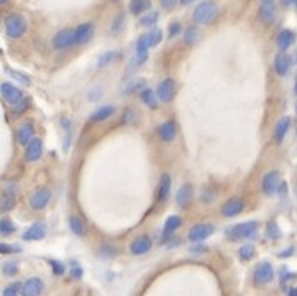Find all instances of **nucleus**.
Returning <instances> with one entry per match:
<instances>
[{
  "label": "nucleus",
  "instance_id": "obj_1",
  "mask_svg": "<svg viewBox=\"0 0 297 296\" xmlns=\"http://www.w3.org/2000/svg\"><path fill=\"white\" fill-rule=\"evenodd\" d=\"M3 31L8 39H20L27 32V20L22 14H10L3 20Z\"/></svg>",
  "mask_w": 297,
  "mask_h": 296
},
{
  "label": "nucleus",
  "instance_id": "obj_2",
  "mask_svg": "<svg viewBox=\"0 0 297 296\" xmlns=\"http://www.w3.org/2000/svg\"><path fill=\"white\" fill-rule=\"evenodd\" d=\"M217 14H219V7L215 5L212 0H206V2L199 3V5L194 8L192 19L194 22L199 25H209L215 20Z\"/></svg>",
  "mask_w": 297,
  "mask_h": 296
},
{
  "label": "nucleus",
  "instance_id": "obj_3",
  "mask_svg": "<svg viewBox=\"0 0 297 296\" xmlns=\"http://www.w3.org/2000/svg\"><path fill=\"white\" fill-rule=\"evenodd\" d=\"M257 230H259L257 221H245V223H239V224H236V226L229 228L227 236L234 241L247 239V238H252V236L257 232Z\"/></svg>",
  "mask_w": 297,
  "mask_h": 296
},
{
  "label": "nucleus",
  "instance_id": "obj_4",
  "mask_svg": "<svg viewBox=\"0 0 297 296\" xmlns=\"http://www.w3.org/2000/svg\"><path fill=\"white\" fill-rule=\"evenodd\" d=\"M52 45L55 50H65L75 45V29H62L54 35Z\"/></svg>",
  "mask_w": 297,
  "mask_h": 296
},
{
  "label": "nucleus",
  "instance_id": "obj_5",
  "mask_svg": "<svg viewBox=\"0 0 297 296\" xmlns=\"http://www.w3.org/2000/svg\"><path fill=\"white\" fill-rule=\"evenodd\" d=\"M274 280V268L270 263H259L254 269V283L257 286H264V285H269L270 281Z\"/></svg>",
  "mask_w": 297,
  "mask_h": 296
},
{
  "label": "nucleus",
  "instance_id": "obj_6",
  "mask_svg": "<svg viewBox=\"0 0 297 296\" xmlns=\"http://www.w3.org/2000/svg\"><path fill=\"white\" fill-rule=\"evenodd\" d=\"M50 197H52V191L49 188H39L37 191H33L29 197V204H30L32 209L42 211L45 206L50 202Z\"/></svg>",
  "mask_w": 297,
  "mask_h": 296
},
{
  "label": "nucleus",
  "instance_id": "obj_7",
  "mask_svg": "<svg viewBox=\"0 0 297 296\" xmlns=\"http://www.w3.org/2000/svg\"><path fill=\"white\" fill-rule=\"evenodd\" d=\"M279 186H281V172L277 169L266 172L264 177H262V193L267 194V196H272V194L277 193Z\"/></svg>",
  "mask_w": 297,
  "mask_h": 296
},
{
  "label": "nucleus",
  "instance_id": "obj_8",
  "mask_svg": "<svg viewBox=\"0 0 297 296\" xmlns=\"http://www.w3.org/2000/svg\"><path fill=\"white\" fill-rule=\"evenodd\" d=\"M0 92H2V99L5 100L7 104L15 105V104H19L20 100H24L22 91L10 82H3L2 86H0Z\"/></svg>",
  "mask_w": 297,
  "mask_h": 296
},
{
  "label": "nucleus",
  "instance_id": "obj_9",
  "mask_svg": "<svg viewBox=\"0 0 297 296\" xmlns=\"http://www.w3.org/2000/svg\"><path fill=\"white\" fill-rule=\"evenodd\" d=\"M176 91H177V86L172 79H164L162 82L159 84L157 87V96H159V100L160 102H171V100L176 97Z\"/></svg>",
  "mask_w": 297,
  "mask_h": 296
},
{
  "label": "nucleus",
  "instance_id": "obj_10",
  "mask_svg": "<svg viewBox=\"0 0 297 296\" xmlns=\"http://www.w3.org/2000/svg\"><path fill=\"white\" fill-rule=\"evenodd\" d=\"M212 232H214V226H212V224L201 223V224H196V226L190 228L187 238H189V241H192V243H199V241H204L209 238Z\"/></svg>",
  "mask_w": 297,
  "mask_h": 296
},
{
  "label": "nucleus",
  "instance_id": "obj_11",
  "mask_svg": "<svg viewBox=\"0 0 297 296\" xmlns=\"http://www.w3.org/2000/svg\"><path fill=\"white\" fill-rule=\"evenodd\" d=\"M244 211V201L239 196H232L224 202L222 206V214L226 218H234L237 214H240Z\"/></svg>",
  "mask_w": 297,
  "mask_h": 296
},
{
  "label": "nucleus",
  "instance_id": "obj_12",
  "mask_svg": "<svg viewBox=\"0 0 297 296\" xmlns=\"http://www.w3.org/2000/svg\"><path fill=\"white\" fill-rule=\"evenodd\" d=\"M42 152H44V142L39 137H33L25 146V159H27V163H35L42 158Z\"/></svg>",
  "mask_w": 297,
  "mask_h": 296
},
{
  "label": "nucleus",
  "instance_id": "obj_13",
  "mask_svg": "<svg viewBox=\"0 0 297 296\" xmlns=\"http://www.w3.org/2000/svg\"><path fill=\"white\" fill-rule=\"evenodd\" d=\"M296 42V32L292 29H282L281 32L277 33V39H275V44L281 52H287Z\"/></svg>",
  "mask_w": 297,
  "mask_h": 296
},
{
  "label": "nucleus",
  "instance_id": "obj_14",
  "mask_svg": "<svg viewBox=\"0 0 297 296\" xmlns=\"http://www.w3.org/2000/svg\"><path fill=\"white\" fill-rule=\"evenodd\" d=\"M152 248V239L148 238L147 234H141L137 236L132 243H130V253L135 256H141V255H146V253L150 251Z\"/></svg>",
  "mask_w": 297,
  "mask_h": 296
},
{
  "label": "nucleus",
  "instance_id": "obj_15",
  "mask_svg": "<svg viewBox=\"0 0 297 296\" xmlns=\"http://www.w3.org/2000/svg\"><path fill=\"white\" fill-rule=\"evenodd\" d=\"M44 293V281L40 278H29L22 285V296H40Z\"/></svg>",
  "mask_w": 297,
  "mask_h": 296
},
{
  "label": "nucleus",
  "instance_id": "obj_16",
  "mask_svg": "<svg viewBox=\"0 0 297 296\" xmlns=\"http://www.w3.org/2000/svg\"><path fill=\"white\" fill-rule=\"evenodd\" d=\"M33 134H35L33 122L32 121H25V122H22V124L19 126V129H17V141H19L22 146H27L29 142L35 137Z\"/></svg>",
  "mask_w": 297,
  "mask_h": 296
},
{
  "label": "nucleus",
  "instance_id": "obj_17",
  "mask_svg": "<svg viewBox=\"0 0 297 296\" xmlns=\"http://www.w3.org/2000/svg\"><path fill=\"white\" fill-rule=\"evenodd\" d=\"M148 49H150V44H148L147 33H144V35L139 37L137 44H135V61H137V66H142L147 62Z\"/></svg>",
  "mask_w": 297,
  "mask_h": 296
},
{
  "label": "nucleus",
  "instance_id": "obj_18",
  "mask_svg": "<svg viewBox=\"0 0 297 296\" xmlns=\"http://www.w3.org/2000/svg\"><path fill=\"white\" fill-rule=\"evenodd\" d=\"M45 234H47V226L44 223H33L25 230L22 238L25 241H40L45 238Z\"/></svg>",
  "mask_w": 297,
  "mask_h": 296
},
{
  "label": "nucleus",
  "instance_id": "obj_19",
  "mask_svg": "<svg viewBox=\"0 0 297 296\" xmlns=\"http://www.w3.org/2000/svg\"><path fill=\"white\" fill-rule=\"evenodd\" d=\"M291 66H292V59L287 56L286 52H279L277 56L274 57V70L277 72V75H281V77L289 74Z\"/></svg>",
  "mask_w": 297,
  "mask_h": 296
},
{
  "label": "nucleus",
  "instance_id": "obj_20",
  "mask_svg": "<svg viewBox=\"0 0 297 296\" xmlns=\"http://www.w3.org/2000/svg\"><path fill=\"white\" fill-rule=\"evenodd\" d=\"M277 19V8L274 3H262L259 8V20L264 25H272Z\"/></svg>",
  "mask_w": 297,
  "mask_h": 296
},
{
  "label": "nucleus",
  "instance_id": "obj_21",
  "mask_svg": "<svg viewBox=\"0 0 297 296\" xmlns=\"http://www.w3.org/2000/svg\"><path fill=\"white\" fill-rule=\"evenodd\" d=\"M94 35V24L84 22L75 27V44H86Z\"/></svg>",
  "mask_w": 297,
  "mask_h": 296
},
{
  "label": "nucleus",
  "instance_id": "obj_22",
  "mask_svg": "<svg viewBox=\"0 0 297 296\" xmlns=\"http://www.w3.org/2000/svg\"><path fill=\"white\" fill-rule=\"evenodd\" d=\"M291 122L292 121L289 116H284L277 121V124H275V128H274V139L277 144H281L284 139H286L287 132H289V129H291Z\"/></svg>",
  "mask_w": 297,
  "mask_h": 296
},
{
  "label": "nucleus",
  "instance_id": "obj_23",
  "mask_svg": "<svg viewBox=\"0 0 297 296\" xmlns=\"http://www.w3.org/2000/svg\"><path fill=\"white\" fill-rule=\"evenodd\" d=\"M177 134V126L174 121H165L164 124H160L159 128V137L162 139L164 142H171L176 139Z\"/></svg>",
  "mask_w": 297,
  "mask_h": 296
},
{
  "label": "nucleus",
  "instance_id": "obj_24",
  "mask_svg": "<svg viewBox=\"0 0 297 296\" xmlns=\"http://www.w3.org/2000/svg\"><path fill=\"white\" fill-rule=\"evenodd\" d=\"M192 194H194L192 184H189V183L182 184L179 188V191H177V204H179L180 208H187L190 199H192Z\"/></svg>",
  "mask_w": 297,
  "mask_h": 296
},
{
  "label": "nucleus",
  "instance_id": "obj_25",
  "mask_svg": "<svg viewBox=\"0 0 297 296\" xmlns=\"http://www.w3.org/2000/svg\"><path fill=\"white\" fill-rule=\"evenodd\" d=\"M171 184H172L171 176L162 174L159 183V189H157V201L159 202H164L169 197V194H171Z\"/></svg>",
  "mask_w": 297,
  "mask_h": 296
},
{
  "label": "nucleus",
  "instance_id": "obj_26",
  "mask_svg": "<svg viewBox=\"0 0 297 296\" xmlns=\"http://www.w3.org/2000/svg\"><path fill=\"white\" fill-rule=\"evenodd\" d=\"M116 112V107L114 105H104V107H99L97 111L90 116V121L92 122H102L105 119H109L110 116H114Z\"/></svg>",
  "mask_w": 297,
  "mask_h": 296
},
{
  "label": "nucleus",
  "instance_id": "obj_27",
  "mask_svg": "<svg viewBox=\"0 0 297 296\" xmlns=\"http://www.w3.org/2000/svg\"><path fill=\"white\" fill-rule=\"evenodd\" d=\"M141 99L150 109H155L157 104H159V96H157V92H154V89H144L141 92Z\"/></svg>",
  "mask_w": 297,
  "mask_h": 296
},
{
  "label": "nucleus",
  "instance_id": "obj_28",
  "mask_svg": "<svg viewBox=\"0 0 297 296\" xmlns=\"http://www.w3.org/2000/svg\"><path fill=\"white\" fill-rule=\"evenodd\" d=\"M150 8V0H130L129 10L132 15H141Z\"/></svg>",
  "mask_w": 297,
  "mask_h": 296
},
{
  "label": "nucleus",
  "instance_id": "obj_29",
  "mask_svg": "<svg viewBox=\"0 0 297 296\" xmlns=\"http://www.w3.org/2000/svg\"><path fill=\"white\" fill-rule=\"evenodd\" d=\"M69 226H70V231L77 236H84L86 234V224L80 219L79 216H70L69 218Z\"/></svg>",
  "mask_w": 297,
  "mask_h": 296
},
{
  "label": "nucleus",
  "instance_id": "obj_30",
  "mask_svg": "<svg viewBox=\"0 0 297 296\" xmlns=\"http://www.w3.org/2000/svg\"><path fill=\"white\" fill-rule=\"evenodd\" d=\"M182 226V219L179 216H169L164 224V234H172Z\"/></svg>",
  "mask_w": 297,
  "mask_h": 296
},
{
  "label": "nucleus",
  "instance_id": "obj_31",
  "mask_svg": "<svg viewBox=\"0 0 297 296\" xmlns=\"http://www.w3.org/2000/svg\"><path fill=\"white\" fill-rule=\"evenodd\" d=\"M14 204H15V193L10 191V189H5V193H3L2 196V206H0V208L5 213V211H10L14 208Z\"/></svg>",
  "mask_w": 297,
  "mask_h": 296
},
{
  "label": "nucleus",
  "instance_id": "obj_32",
  "mask_svg": "<svg viewBox=\"0 0 297 296\" xmlns=\"http://www.w3.org/2000/svg\"><path fill=\"white\" fill-rule=\"evenodd\" d=\"M256 256V246L254 244H244V246H240V249H239V258L242 261H249V260H252V258Z\"/></svg>",
  "mask_w": 297,
  "mask_h": 296
},
{
  "label": "nucleus",
  "instance_id": "obj_33",
  "mask_svg": "<svg viewBox=\"0 0 297 296\" xmlns=\"http://www.w3.org/2000/svg\"><path fill=\"white\" fill-rule=\"evenodd\" d=\"M159 20V12H148V14L142 15L141 20H139V24L142 25V27H154L155 22Z\"/></svg>",
  "mask_w": 297,
  "mask_h": 296
},
{
  "label": "nucleus",
  "instance_id": "obj_34",
  "mask_svg": "<svg viewBox=\"0 0 297 296\" xmlns=\"http://www.w3.org/2000/svg\"><path fill=\"white\" fill-rule=\"evenodd\" d=\"M199 31L196 27H189L187 31L184 32V42H185V45H194V44H197V40H199Z\"/></svg>",
  "mask_w": 297,
  "mask_h": 296
},
{
  "label": "nucleus",
  "instance_id": "obj_35",
  "mask_svg": "<svg viewBox=\"0 0 297 296\" xmlns=\"http://www.w3.org/2000/svg\"><path fill=\"white\" fill-rule=\"evenodd\" d=\"M266 232H267V238H270V239H279L282 236L281 228L277 226V223H275V221H270L269 224H267Z\"/></svg>",
  "mask_w": 297,
  "mask_h": 296
},
{
  "label": "nucleus",
  "instance_id": "obj_36",
  "mask_svg": "<svg viewBox=\"0 0 297 296\" xmlns=\"http://www.w3.org/2000/svg\"><path fill=\"white\" fill-rule=\"evenodd\" d=\"M147 39L150 47H155V45H159L160 42H162V31H160V29H154L152 32L147 33Z\"/></svg>",
  "mask_w": 297,
  "mask_h": 296
},
{
  "label": "nucleus",
  "instance_id": "obj_37",
  "mask_svg": "<svg viewBox=\"0 0 297 296\" xmlns=\"http://www.w3.org/2000/svg\"><path fill=\"white\" fill-rule=\"evenodd\" d=\"M14 231H15V226H14V223H12L10 219H8V218L0 219V232H2L3 236L12 234Z\"/></svg>",
  "mask_w": 297,
  "mask_h": 296
},
{
  "label": "nucleus",
  "instance_id": "obj_38",
  "mask_svg": "<svg viewBox=\"0 0 297 296\" xmlns=\"http://www.w3.org/2000/svg\"><path fill=\"white\" fill-rule=\"evenodd\" d=\"M20 283H12V285H8L5 290H3L2 296H17L20 293Z\"/></svg>",
  "mask_w": 297,
  "mask_h": 296
},
{
  "label": "nucleus",
  "instance_id": "obj_39",
  "mask_svg": "<svg viewBox=\"0 0 297 296\" xmlns=\"http://www.w3.org/2000/svg\"><path fill=\"white\" fill-rule=\"evenodd\" d=\"M122 25H124V14H119V15L116 17V19H114V22H112V27H110V31H112L114 33L120 32Z\"/></svg>",
  "mask_w": 297,
  "mask_h": 296
},
{
  "label": "nucleus",
  "instance_id": "obj_40",
  "mask_svg": "<svg viewBox=\"0 0 297 296\" xmlns=\"http://www.w3.org/2000/svg\"><path fill=\"white\" fill-rule=\"evenodd\" d=\"M180 32H182V24L180 22H172L171 25H169V37H171V39L180 35Z\"/></svg>",
  "mask_w": 297,
  "mask_h": 296
},
{
  "label": "nucleus",
  "instance_id": "obj_41",
  "mask_svg": "<svg viewBox=\"0 0 297 296\" xmlns=\"http://www.w3.org/2000/svg\"><path fill=\"white\" fill-rule=\"evenodd\" d=\"M116 57H117V52H105L104 56L99 59V67H104V66L110 64Z\"/></svg>",
  "mask_w": 297,
  "mask_h": 296
},
{
  "label": "nucleus",
  "instance_id": "obj_42",
  "mask_svg": "<svg viewBox=\"0 0 297 296\" xmlns=\"http://www.w3.org/2000/svg\"><path fill=\"white\" fill-rule=\"evenodd\" d=\"M50 264H52L54 274H57V276H60V274L65 273V268H63V264L59 263V261H50Z\"/></svg>",
  "mask_w": 297,
  "mask_h": 296
},
{
  "label": "nucleus",
  "instance_id": "obj_43",
  "mask_svg": "<svg viewBox=\"0 0 297 296\" xmlns=\"http://www.w3.org/2000/svg\"><path fill=\"white\" fill-rule=\"evenodd\" d=\"M8 72H10L12 77H15L17 80H19V82H22L24 86H29V84H30V79H29V77H25L24 74H17L15 70H8Z\"/></svg>",
  "mask_w": 297,
  "mask_h": 296
},
{
  "label": "nucleus",
  "instance_id": "obj_44",
  "mask_svg": "<svg viewBox=\"0 0 297 296\" xmlns=\"http://www.w3.org/2000/svg\"><path fill=\"white\" fill-rule=\"evenodd\" d=\"M159 2H160V7L165 8V10H172V8L179 3V0H159Z\"/></svg>",
  "mask_w": 297,
  "mask_h": 296
},
{
  "label": "nucleus",
  "instance_id": "obj_45",
  "mask_svg": "<svg viewBox=\"0 0 297 296\" xmlns=\"http://www.w3.org/2000/svg\"><path fill=\"white\" fill-rule=\"evenodd\" d=\"M17 273V264L15 263H5L3 264V274L7 276H12V274Z\"/></svg>",
  "mask_w": 297,
  "mask_h": 296
},
{
  "label": "nucleus",
  "instance_id": "obj_46",
  "mask_svg": "<svg viewBox=\"0 0 297 296\" xmlns=\"http://www.w3.org/2000/svg\"><path fill=\"white\" fill-rule=\"evenodd\" d=\"M0 251H2V255H8V253H15V251H19V248H12L10 244L2 243V244H0Z\"/></svg>",
  "mask_w": 297,
  "mask_h": 296
},
{
  "label": "nucleus",
  "instance_id": "obj_47",
  "mask_svg": "<svg viewBox=\"0 0 297 296\" xmlns=\"http://www.w3.org/2000/svg\"><path fill=\"white\" fill-rule=\"evenodd\" d=\"M72 276H74V278H80V276H82V269H80V268L72 269Z\"/></svg>",
  "mask_w": 297,
  "mask_h": 296
},
{
  "label": "nucleus",
  "instance_id": "obj_48",
  "mask_svg": "<svg viewBox=\"0 0 297 296\" xmlns=\"http://www.w3.org/2000/svg\"><path fill=\"white\" fill-rule=\"evenodd\" d=\"M196 0H179V3L182 7H185V5H190V3H194Z\"/></svg>",
  "mask_w": 297,
  "mask_h": 296
},
{
  "label": "nucleus",
  "instance_id": "obj_49",
  "mask_svg": "<svg viewBox=\"0 0 297 296\" xmlns=\"http://www.w3.org/2000/svg\"><path fill=\"white\" fill-rule=\"evenodd\" d=\"M292 251H294V249H287V251H284V253H281V258H286V256H291L292 255Z\"/></svg>",
  "mask_w": 297,
  "mask_h": 296
},
{
  "label": "nucleus",
  "instance_id": "obj_50",
  "mask_svg": "<svg viewBox=\"0 0 297 296\" xmlns=\"http://www.w3.org/2000/svg\"><path fill=\"white\" fill-rule=\"evenodd\" d=\"M294 2H296V0H282L284 5H294Z\"/></svg>",
  "mask_w": 297,
  "mask_h": 296
},
{
  "label": "nucleus",
  "instance_id": "obj_51",
  "mask_svg": "<svg viewBox=\"0 0 297 296\" xmlns=\"http://www.w3.org/2000/svg\"><path fill=\"white\" fill-rule=\"evenodd\" d=\"M289 296H297V286H296V288L289 290Z\"/></svg>",
  "mask_w": 297,
  "mask_h": 296
},
{
  "label": "nucleus",
  "instance_id": "obj_52",
  "mask_svg": "<svg viewBox=\"0 0 297 296\" xmlns=\"http://www.w3.org/2000/svg\"><path fill=\"white\" fill-rule=\"evenodd\" d=\"M261 3H274V0H261Z\"/></svg>",
  "mask_w": 297,
  "mask_h": 296
},
{
  "label": "nucleus",
  "instance_id": "obj_53",
  "mask_svg": "<svg viewBox=\"0 0 297 296\" xmlns=\"http://www.w3.org/2000/svg\"><path fill=\"white\" fill-rule=\"evenodd\" d=\"M7 2H8V0H0V3H2V5H5Z\"/></svg>",
  "mask_w": 297,
  "mask_h": 296
},
{
  "label": "nucleus",
  "instance_id": "obj_54",
  "mask_svg": "<svg viewBox=\"0 0 297 296\" xmlns=\"http://www.w3.org/2000/svg\"><path fill=\"white\" fill-rule=\"evenodd\" d=\"M294 92H296V96H297V80H296V87H294Z\"/></svg>",
  "mask_w": 297,
  "mask_h": 296
},
{
  "label": "nucleus",
  "instance_id": "obj_55",
  "mask_svg": "<svg viewBox=\"0 0 297 296\" xmlns=\"http://www.w3.org/2000/svg\"><path fill=\"white\" fill-rule=\"evenodd\" d=\"M294 7H296V10H297V0H296V2H294Z\"/></svg>",
  "mask_w": 297,
  "mask_h": 296
},
{
  "label": "nucleus",
  "instance_id": "obj_56",
  "mask_svg": "<svg viewBox=\"0 0 297 296\" xmlns=\"http://www.w3.org/2000/svg\"><path fill=\"white\" fill-rule=\"evenodd\" d=\"M112 2H120V0H112Z\"/></svg>",
  "mask_w": 297,
  "mask_h": 296
},
{
  "label": "nucleus",
  "instance_id": "obj_57",
  "mask_svg": "<svg viewBox=\"0 0 297 296\" xmlns=\"http://www.w3.org/2000/svg\"><path fill=\"white\" fill-rule=\"evenodd\" d=\"M296 61H297V54H296Z\"/></svg>",
  "mask_w": 297,
  "mask_h": 296
}]
</instances>
